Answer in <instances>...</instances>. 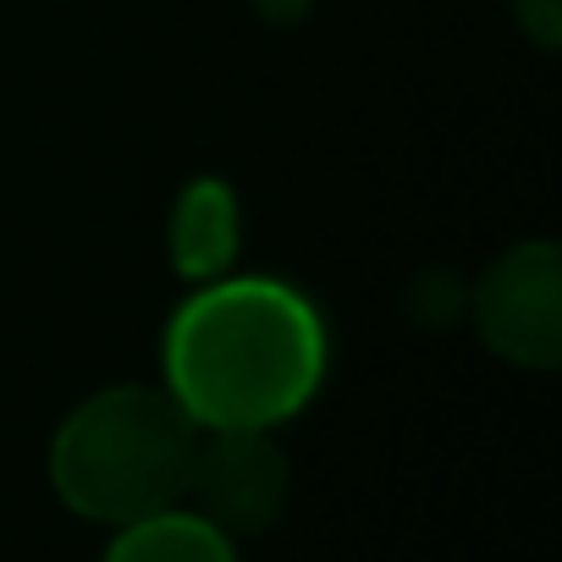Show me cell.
Here are the masks:
<instances>
[{
  "label": "cell",
  "instance_id": "obj_1",
  "mask_svg": "<svg viewBox=\"0 0 562 562\" xmlns=\"http://www.w3.org/2000/svg\"><path fill=\"white\" fill-rule=\"evenodd\" d=\"M326 364L321 310L276 276L199 281L160 337V386L199 430H281L315 403Z\"/></svg>",
  "mask_w": 562,
  "mask_h": 562
},
{
  "label": "cell",
  "instance_id": "obj_2",
  "mask_svg": "<svg viewBox=\"0 0 562 562\" xmlns=\"http://www.w3.org/2000/svg\"><path fill=\"white\" fill-rule=\"evenodd\" d=\"M199 425L166 386L122 381L83 397L50 436V485L67 513L122 529L182 507Z\"/></svg>",
  "mask_w": 562,
  "mask_h": 562
},
{
  "label": "cell",
  "instance_id": "obj_3",
  "mask_svg": "<svg viewBox=\"0 0 562 562\" xmlns=\"http://www.w3.org/2000/svg\"><path fill=\"white\" fill-rule=\"evenodd\" d=\"M480 342L513 370L562 364V254L546 237L502 248L474 288Z\"/></svg>",
  "mask_w": 562,
  "mask_h": 562
},
{
  "label": "cell",
  "instance_id": "obj_4",
  "mask_svg": "<svg viewBox=\"0 0 562 562\" xmlns=\"http://www.w3.org/2000/svg\"><path fill=\"white\" fill-rule=\"evenodd\" d=\"M293 496V463L276 430H199L182 507L215 524L226 540H254L276 529Z\"/></svg>",
  "mask_w": 562,
  "mask_h": 562
},
{
  "label": "cell",
  "instance_id": "obj_5",
  "mask_svg": "<svg viewBox=\"0 0 562 562\" xmlns=\"http://www.w3.org/2000/svg\"><path fill=\"white\" fill-rule=\"evenodd\" d=\"M166 254H171V270L182 281H215L237 265L243 254V204L232 193V182L221 177H193L177 204H171V221H166Z\"/></svg>",
  "mask_w": 562,
  "mask_h": 562
},
{
  "label": "cell",
  "instance_id": "obj_6",
  "mask_svg": "<svg viewBox=\"0 0 562 562\" xmlns=\"http://www.w3.org/2000/svg\"><path fill=\"white\" fill-rule=\"evenodd\" d=\"M100 562H237V540L188 507H160L111 535Z\"/></svg>",
  "mask_w": 562,
  "mask_h": 562
}]
</instances>
